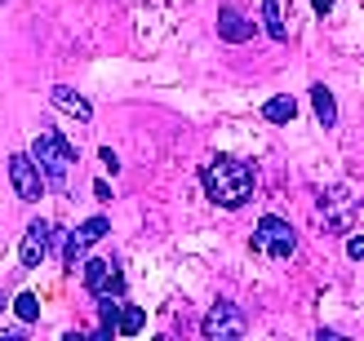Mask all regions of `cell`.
Here are the masks:
<instances>
[{
  "instance_id": "obj_1",
  "label": "cell",
  "mask_w": 364,
  "mask_h": 341,
  "mask_svg": "<svg viewBox=\"0 0 364 341\" xmlns=\"http://www.w3.org/2000/svg\"><path fill=\"white\" fill-rule=\"evenodd\" d=\"M200 182H205V195L223 208H240L253 195V169L235 155H218L200 169Z\"/></svg>"
},
{
  "instance_id": "obj_2",
  "label": "cell",
  "mask_w": 364,
  "mask_h": 341,
  "mask_svg": "<svg viewBox=\"0 0 364 341\" xmlns=\"http://www.w3.org/2000/svg\"><path fill=\"white\" fill-rule=\"evenodd\" d=\"M31 160H36V169L45 173V186L67 191V169L76 164V147H71L58 129H45L41 138L31 142Z\"/></svg>"
},
{
  "instance_id": "obj_3",
  "label": "cell",
  "mask_w": 364,
  "mask_h": 341,
  "mask_svg": "<svg viewBox=\"0 0 364 341\" xmlns=\"http://www.w3.org/2000/svg\"><path fill=\"white\" fill-rule=\"evenodd\" d=\"M253 244H258L267 257H280L284 262L298 248V230L289 226L284 218H276V213H267V218L258 222V230H253Z\"/></svg>"
},
{
  "instance_id": "obj_4",
  "label": "cell",
  "mask_w": 364,
  "mask_h": 341,
  "mask_svg": "<svg viewBox=\"0 0 364 341\" xmlns=\"http://www.w3.org/2000/svg\"><path fill=\"white\" fill-rule=\"evenodd\" d=\"M249 328V319L240 306H231V301H218V306H209L205 324H200V332H205L209 341H240Z\"/></svg>"
},
{
  "instance_id": "obj_5",
  "label": "cell",
  "mask_w": 364,
  "mask_h": 341,
  "mask_svg": "<svg viewBox=\"0 0 364 341\" xmlns=\"http://www.w3.org/2000/svg\"><path fill=\"white\" fill-rule=\"evenodd\" d=\"M9 182H14V191H18V200H27V204L45 195V173L36 169L31 151H18V155H9Z\"/></svg>"
},
{
  "instance_id": "obj_6",
  "label": "cell",
  "mask_w": 364,
  "mask_h": 341,
  "mask_svg": "<svg viewBox=\"0 0 364 341\" xmlns=\"http://www.w3.org/2000/svg\"><path fill=\"white\" fill-rule=\"evenodd\" d=\"M49 248H53V226L45 218H36L27 226V235H23V248H18V257H23L27 271H41V262L49 257Z\"/></svg>"
},
{
  "instance_id": "obj_7",
  "label": "cell",
  "mask_w": 364,
  "mask_h": 341,
  "mask_svg": "<svg viewBox=\"0 0 364 341\" xmlns=\"http://www.w3.org/2000/svg\"><path fill=\"white\" fill-rule=\"evenodd\" d=\"M253 31H258V23H249L240 9H231V5L218 9V35H223L227 45H245V40H253Z\"/></svg>"
},
{
  "instance_id": "obj_8",
  "label": "cell",
  "mask_w": 364,
  "mask_h": 341,
  "mask_svg": "<svg viewBox=\"0 0 364 341\" xmlns=\"http://www.w3.org/2000/svg\"><path fill=\"white\" fill-rule=\"evenodd\" d=\"M320 208H329V226L347 230V226H351V213H355V200H351L347 186H333V191L320 195Z\"/></svg>"
},
{
  "instance_id": "obj_9",
  "label": "cell",
  "mask_w": 364,
  "mask_h": 341,
  "mask_svg": "<svg viewBox=\"0 0 364 341\" xmlns=\"http://www.w3.org/2000/svg\"><path fill=\"white\" fill-rule=\"evenodd\" d=\"M80 279H85V289L89 293H107V289H120V279H116V271H112V262H102V257H94V262H85L80 266Z\"/></svg>"
},
{
  "instance_id": "obj_10",
  "label": "cell",
  "mask_w": 364,
  "mask_h": 341,
  "mask_svg": "<svg viewBox=\"0 0 364 341\" xmlns=\"http://www.w3.org/2000/svg\"><path fill=\"white\" fill-rule=\"evenodd\" d=\"M49 98H53V106H58V111L76 116L80 124H89V120H94V106H89V102L76 94V89H67V84H53V89H49Z\"/></svg>"
},
{
  "instance_id": "obj_11",
  "label": "cell",
  "mask_w": 364,
  "mask_h": 341,
  "mask_svg": "<svg viewBox=\"0 0 364 341\" xmlns=\"http://www.w3.org/2000/svg\"><path fill=\"white\" fill-rule=\"evenodd\" d=\"M311 106H316V120L324 124V129H333V124H338V102H333V94L324 84L311 89Z\"/></svg>"
},
{
  "instance_id": "obj_12",
  "label": "cell",
  "mask_w": 364,
  "mask_h": 341,
  "mask_svg": "<svg viewBox=\"0 0 364 341\" xmlns=\"http://www.w3.org/2000/svg\"><path fill=\"white\" fill-rule=\"evenodd\" d=\"M294 116H298V102L289 98V94H280V98L262 102V120H271V124H289Z\"/></svg>"
},
{
  "instance_id": "obj_13",
  "label": "cell",
  "mask_w": 364,
  "mask_h": 341,
  "mask_svg": "<svg viewBox=\"0 0 364 341\" xmlns=\"http://www.w3.org/2000/svg\"><path fill=\"white\" fill-rule=\"evenodd\" d=\"M262 27H267L271 40H289V27L280 18V0H262Z\"/></svg>"
},
{
  "instance_id": "obj_14",
  "label": "cell",
  "mask_w": 364,
  "mask_h": 341,
  "mask_svg": "<svg viewBox=\"0 0 364 341\" xmlns=\"http://www.w3.org/2000/svg\"><path fill=\"white\" fill-rule=\"evenodd\" d=\"M142 324H147V315H142V306H120V324H116V332H120V337H134V332H142Z\"/></svg>"
},
{
  "instance_id": "obj_15",
  "label": "cell",
  "mask_w": 364,
  "mask_h": 341,
  "mask_svg": "<svg viewBox=\"0 0 364 341\" xmlns=\"http://www.w3.org/2000/svg\"><path fill=\"white\" fill-rule=\"evenodd\" d=\"M76 235H80L85 244H98L102 235H112V218H89V222L76 226Z\"/></svg>"
},
{
  "instance_id": "obj_16",
  "label": "cell",
  "mask_w": 364,
  "mask_h": 341,
  "mask_svg": "<svg viewBox=\"0 0 364 341\" xmlns=\"http://www.w3.org/2000/svg\"><path fill=\"white\" fill-rule=\"evenodd\" d=\"M85 248H89V244L76 235V230H71V235H63V266H67V271H76V266H80Z\"/></svg>"
},
{
  "instance_id": "obj_17",
  "label": "cell",
  "mask_w": 364,
  "mask_h": 341,
  "mask_svg": "<svg viewBox=\"0 0 364 341\" xmlns=\"http://www.w3.org/2000/svg\"><path fill=\"white\" fill-rule=\"evenodd\" d=\"M14 315L23 319V324L41 319V301H36V293H18V297H14Z\"/></svg>"
},
{
  "instance_id": "obj_18",
  "label": "cell",
  "mask_w": 364,
  "mask_h": 341,
  "mask_svg": "<svg viewBox=\"0 0 364 341\" xmlns=\"http://www.w3.org/2000/svg\"><path fill=\"white\" fill-rule=\"evenodd\" d=\"M347 257L351 262H364V235H351L347 240Z\"/></svg>"
},
{
  "instance_id": "obj_19",
  "label": "cell",
  "mask_w": 364,
  "mask_h": 341,
  "mask_svg": "<svg viewBox=\"0 0 364 341\" xmlns=\"http://www.w3.org/2000/svg\"><path fill=\"white\" fill-rule=\"evenodd\" d=\"M102 164H107V169H112V173L120 169V160H116V151H112V147H102Z\"/></svg>"
},
{
  "instance_id": "obj_20",
  "label": "cell",
  "mask_w": 364,
  "mask_h": 341,
  "mask_svg": "<svg viewBox=\"0 0 364 341\" xmlns=\"http://www.w3.org/2000/svg\"><path fill=\"white\" fill-rule=\"evenodd\" d=\"M311 5H316V13H329V9H333V0H311Z\"/></svg>"
},
{
  "instance_id": "obj_21",
  "label": "cell",
  "mask_w": 364,
  "mask_h": 341,
  "mask_svg": "<svg viewBox=\"0 0 364 341\" xmlns=\"http://www.w3.org/2000/svg\"><path fill=\"white\" fill-rule=\"evenodd\" d=\"M0 311H5V297H0Z\"/></svg>"
}]
</instances>
